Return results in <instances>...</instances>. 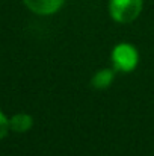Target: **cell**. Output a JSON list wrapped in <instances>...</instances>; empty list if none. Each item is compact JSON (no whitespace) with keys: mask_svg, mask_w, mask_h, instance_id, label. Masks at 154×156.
Listing matches in <instances>:
<instances>
[{"mask_svg":"<svg viewBox=\"0 0 154 156\" xmlns=\"http://www.w3.org/2000/svg\"><path fill=\"white\" fill-rule=\"evenodd\" d=\"M144 0H110L109 12L118 23H132L142 11Z\"/></svg>","mask_w":154,"mask_h":156,"instance_id":"obj_1","label":"cell"},{"mask_svg":"<svg viewBox=\"0 0 154 156\" xmlns=\"http://www.w3.org/2000/svg\"><path fill=\"white\" fill-rule=\"evenodd\" d=\"M112 61L116 70L119 71H133L138 65V52L133 46L122 43L118 44L112 52Z\"/></svg>","mask_w":154,"mask_h":156,"instance_id":"obj_2","label":"cell"},{"mask_svg":"<svg viewBox=\"0 0 154 156\" xmlns=\"http://www.w3.org/2000/svg\"><path fill=\"white\" fill-rule=\"evenodd\" d=\"M24 5L38 15H50L60 9L65 0H23Z\"/></svg>","mask_w":154,"mask_h":156,"instance_id":"obj_3","label":"cell"},{"mask_svg":"<svg viewBox=\"0 0 154 156\" xmlns=\"http://www.w3.org/2000/svg\"><path fill=\"white\" fill-rule=\"evenodd\" d=\"M33 124V120L29 114H15L11 120H9V127L14 132H27Z\"/></svg>","mask_w":154,"mask_h":156,"instance_id":"obj_4","label":"cell"},{"mask_svg":"<svg viewBox=\"0 0 154 156\" xmlns=\"http://www.w3.org/2000/svg\"><path fill=\"white\" fill-rule=\"evenodd\" d=\"M113 80V71L112 70H100L94 77H92V87L98 88V90H103V88H107Z\"/></svg>","mask_w":154,"mask_h":156,"instance_id":"obj_5","label":"cell"},{"mask_svg":"<svg viewBox=\"0 0 154 156\" xmlns=\"http://www.w3.org/2000/svg\"><path fill=\"white\" fill-rule=\"evenodd\" d=\"M9 120L3 115V112L0 111V140H3L6 135H8V130H9Z\"/></svg>","mask_w":154,"mask_h":156,"instance_id":"obj_6","label":"cell"}]
</instances>
